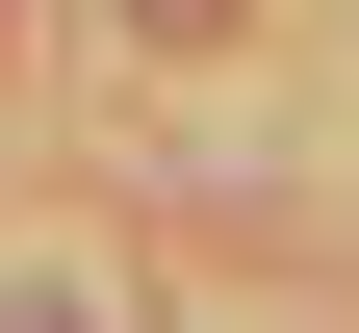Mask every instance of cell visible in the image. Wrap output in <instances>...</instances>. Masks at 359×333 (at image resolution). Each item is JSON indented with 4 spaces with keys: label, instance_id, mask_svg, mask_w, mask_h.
Instances as JSON below:
<instances>
[{
    "label": "cell",
    "instance_id": "6da1fadb",
    "mask_svg": "<svg viewBox=\"0 0 359 333\" xmlns=\"http://www.w3.org/2000/svg\"><path fill=\"white\" fill-rule=\"evenodd\" d=\"M128 26H154V52H205V26H231V0H128Z\"/></svg>",
    "mask_w": 359,
    "mask_h": 333
}]
</instances>
